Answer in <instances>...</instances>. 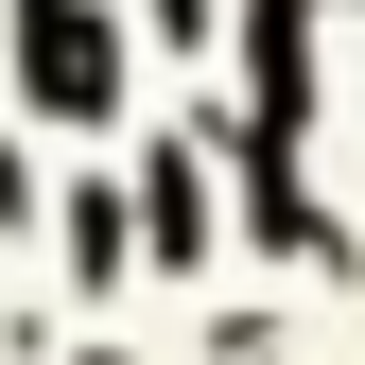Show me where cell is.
I'll return each mask as SVG.
<instances>
[{
  "label": "cell",
  "instance_id": "1",
  "mask_svg": "<svg viewBox=\"0 0 365 365\" xmlns=\"http://www.w3.org/2000/svg\"><path fill=\"white\" fill-rule=\"evenodd\" d=\"M35 105H105V35H87V18H53V0H35Z\"/></svg>",
  "mask_w": 365,
  "mask_h": 365
}]
</instances>
